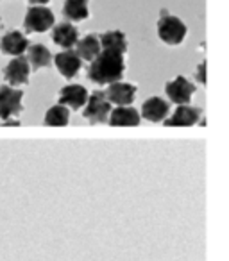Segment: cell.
Instances as JSON below:
<instances>
[{"mask_svg":"<svg viewBox=\"0 0 229 261\" xmlns=\"http://www.w3.org/2000/svg\"><path fill=\"white\" fill-rule=\"evenodd\" d=\"M125 72L124 54L113 48H102L97 58L91 61L88 77L95 84H113L122 81Z\"/></svg>","mask_w":229,"mask_h":261,"instance_id":"obj_1","label":"cell"},{"mask_svg":"<svg viewBox=\"0 0 229 261\" xmlns=\"http://www.w3.org/2000/svg\"><path fill=\"white\" fill-rule=\"evenodd\" d=\"M186 33L188 29L177 16L170 15L167 9L161 11V16L158 20V34L161 41H165L167 45H181L186 38Z\"/></svg>","mask_w":229,"mask_h":261,"instance_id":"obj_2","label":"cell"},{"mask_svg":"<svg viewBox=\"0 0 229 261\" xmlns=\"http://www.w3.org/2000/svg\"><path fill=\"white\" fill-rule=\"evenodd\" d=\"M109 113H111V102L106 98V93L104 91H93L88 97L83 116L90 123H104L108 122Z\"/></svg>","mask_w":229,"mask_h":261,"instance_id":"obj_3","label":"cell"},{"mask_svg":"<svg viewBox=\"0 0 229 261\" xmlns=\"http://www.w3.org/2000/svg\"><path fill=\"white\" fill-rule=\"evenodd\" d=\"M54 25V13L45 6H33L27 9L23 27L29 33H45Z\"/></svg>","mask_w":229,"mask_h":261,"instance_id":"obj_4","label":"cell"},{"mask_svg":"<svg viewBox=\"0 0 229 261\" xmlns=\"http://www.w3.org/2000/svg\"><path fill=\"white\" fill-rule=\"evenodd\" d=\"M23 91L9 86H0V118L9 120L22 113Z\"/></svg>","mask_w":229,"mask_h":261,"instance_id":"obj_5","label":"cell"},{"mask_svg":"<svg viewBox=\"0 0 229 261\" xmlns=\"http://www.w3.org/2000/svg\"><path fill=\"white\" fill-rule=\"evenodd\" d=\"M165 91H167L168 98H170L172 102H175V104L181 106V104H188L190 102L192 95L195 93V86H193L188 79H185L183 75H179V77H175L174 81L167 83Z\"/></svg>","mask_w":229,"mask_h":261,"instance_id":"obj_6","label":"cell"},{"mask_svg":"<svg viewBox=\"0 0 229 261\" xmlns=\"http://www.w3.org/2000/svg\"><path fill=\"white\" fill-rule=\"evenodd\" d=\"M4 79L13 86H22L29 81V61L23 56H16L4 68Z\"/></svg>","mask_w":229,"mask_h":261,"instance_id":"obj_7","label":"cell"},{"mask_svg":"<svg viewBox=\"0 0 229 261\" xmlns=\"http://www.w3.org/2000/svg\"><path fill=\"white\" fill-rule=\"evenodd\" d=\"M54 63L59 72L63 73V77H66V79L75 77L77 73H79L81 66H83V59H81L79 54H77L75 50H72V48H66V50L59 52L54 58Z\"/></svg>","mask_w":229,"mask_h":261,"instance_id":"obj_8","label":"cell"},{"mask_svg":"<svg viewBox=\"0 0 229 261\" xmlns=\"http://www.w3.org/2000/svg\"><path fill=\"white\" fill-rule=\"evenodd\" d=\"M88 91L81 84H68V86L61 88V93H59V104L68 106L73 111L81 109L83 106H86L88 102Z\"/></svg>","mask_w":229,"mask_h":261,"instance_id":"obj_9","label":"cell"},{"mask_svg":"<svg viewBox=\"0 0 229 261\" xmlns=\"http://www.w3.org/2000/svg\"><path fill=\"white\" fill-rule=\"evenodd\" d=\"M200 120V109L193 108L190 104H181L174 111L170 118H165V125H174V127H190Z\"/></svg>","mask_w":229,"mask_h":261,"instance_id":"obj_10","label":"cell"},{"mask_svg":"<svg viewBox=\"0 0 229 261\" xmlns=\"http://www.w3.org/2000/svg\"><path fill=\"white\" fill-rule=\"evenodd\" d=\"M108 122L113 127H136L142 122V116L131 106H118L117 109H111Z\"/></svg>","mask_w":229,"mask_h":261,"instance_id":"obj_11","label":"cell"},{"mask_svg":"<svg viewBox=\"0 0 229 261\" xmlns=\"http://www.w3.org/2000/svg\"><path fill=\"white\" fill-rule=\"evenodd\" d=\"M106 93V98L109 102L117 106H129L133 100H135V95H136V86L135 84H128V83H113L109 84L108 91Z\"/></svg>","mask_w":229,"mask_h":261,"instance_id":"obj_12","label":"cell"},{"mask_svg":"<svg viewBox=\"0 0 229 261\" xmlns=\"http://www.w3.org/2000/svg\"><path fill=\"white\" fill-rule=\"evenodd\" d=\"M168 111H170V104L160 97H150L142 106V116L149 122H163L168 116Z\"/></svg>","mask_w":229,"mask_h":261,"instance_id":"obj_13","label":"cell"},{"mask_svg":"<svg viewBox=\"0 0 229 261\" xmlns=\"http://www.w3.org/2000/svg\"><path fill=\"white\" fill-rule=\"evenodd\" d=\"M29 48V40L20 31H11L0 40V50L8 56H22Z\"/></svg>","mask_w":229,"mask_h":261,"instance_id":"obj_14","label":"cell"},{"mask_svg":"<svg viewBox=\"0 0 229 261\" xmlns=\"http://www.w3.org/2000/svg\"><path fill=\"white\" fill-rule=\"evenodd\" d=\"M52 40H54L56 45L66 48H72L73 45L79 41V31L68 22H63V23H58L52 31Z\"/></svg>","mask_w":229,"mask_h":261,"instance_id":"obj_15","label":"cell"},{"mask_svg":"<svg viewBox=\"0 0 229 261\" xmlns=\"http://www.w3.org/2000/svg\"><path fill=\"white\" fill-rule=\"evenodd\" d=\"M77 54H79L81 59H86V61H93L95 58L100 52V41H98V36L95 34H88L83 40L77 41Z\"/></svg>","mask_w":229,"mask_h":261,"instance_id":"obj_16","label":"cell"},{"mask_svg":"<svg viewBox=\"0 0 229 261\" xmlns=\"http://www.w3.org/2000/svg\"><path fill=\"white\" fill-rule=\"evenodd\" d=\"M27 61L31 63V66H33L34 70L47 68L52 63V54H50V50H48L47 47H43L41 43H34L29 47V58H27Z\"/></svg>","mask_w":229,"mask_h":261,"instance_id":"obj_17","label":"cell"},{"mask_svg":"<svg viewBox=\"0 0 229 261\" xmlns=\"http://www.w3.org/2000/svg\"><path fill=\"white\" fill-rule=\"evenodd\" d=\"M63 15L72 22H81V20L88 18L90 16L88 0H66L63 6Z\"/></svg>","mask_w":229,"mask_h":261,"instance_id":"obj_18","label":"cell"},{"mask_svg":"<svg viewBox=\"0 0 229 261\" xmlns=\"http://www.w3.org/2000/svg\"><path fill=\"white\" fill-rule=\"evenodd\" d=\"M100 47L102 48H113V50H118L122 54H125L128 50V41H125V34L122 31H109V33H104L100 38Z\"/></svg>","mask_w":229,"mask_h":261,"instance_id":"obj_19","label":"cell"},{"mask_svg":"<svg viewBox=\"0 0 229 261\" xmlns=\"http://www.w3.org/2000/svg\"><path fill=\"white\" fill-rule=\"evenodd\" d=\"M70 122V111L66 106H52L50 109L47 111L45 115V125H50V127H63V125H68Z\"/></svg>","mask_w":229,"mask_h":261,"instance_id":"obj_20","label":"cell"},{"mask_svg":"<svg viewBox=\"0 0 229 261\" xmlns=\"http://www.w3.org/2000/svg\"><path fill=\"white\" fill-rule=\"evenodd\" d=\"M197 81H200L202 84H206V63H202V65L197 68Z\"/></svg>","mask_w":229,"mask_h":261,"instance_id":"obj_21","label":"cell"},{"mask_svg":"<svg viewBox=\"0 0 229 261\" xmlns=\"http://www.w3.org/2000/svg\"><path fill=\"white\" fill-rule=\"evenodd\" d=\"M29 2H33V4H36V6H40V4H47L48 0H29Z\"/></svg>","mask_w":229,"mask_h":261,"instance_id":"obj_22","label":"cell"},{"mask_svg":"<svg viewBox=\"0 0 229 261\" xmlns=\"http://www.w3.org/2000/svg\"><path fill=\"white\" fill-rule=\"evenodd\" d=\"M18 123H20V122H16V120H15V122H13V120H6L4 125H18Z\"/></svg>","mask_w":229,"mask_h":261,"instance_id":"obj_23","label":"cell"}]
</instances>
